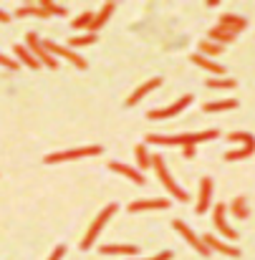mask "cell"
I'll return each mask as SVG.
<instances>
[{
  "label": "cell",
  "mask_w": 255,
  "mask_h": 260,
  "mask_svg": "<svg viewBox=\"0 0 255 260\" xmlns=\"http://www.w3.org/2000/svg\"><path fill=\"white\" fill-rule=\"evenodd\" d=\"M182 154H184L187 159H195V154H197V152H195V147H184V149H182Z\"/></svg>",
  "instance_id": "e575fe53"
},
{
  "label": "cell",
  "mask_w": 255,
  "mask_h": 260,
  "mask_svg": "<svg viewBox=\"0 0 255 260\" xmlns=\"http://www.w3.org/2000/svg\"><path fill=\"white\" fill-rule=\"evenodd\" d=\"M43 46H46V51H48V53H51L53 58H56V56H61V58H69V61H71V63L76 66V69H81V71H84V69H88L86 58H84V56H79V53H76L74 48L58 46V43H53V41H43Z\"/></svg>",
  "instance_id": "52a82bcc"
},
{
  "label": "cell",
  "mask_w": 255,
  "mask_h": 260,
  "mask_svg": "<svg viewBox=\"0 0 255 260\" xmlns=\"http://www.w3.org/2000/svg\"><path fill=\"white\" fill-rule=\"evenodd\" d=\"M207 88H233L238 86L235 84V79H225V76H212V79H207Z\"/></svg>",
  "instance_id": "4dcf8cb0"
},
{
  "label": "cell",
  "mask_w": 255,
  "mask_h": 260,
  "mask_svg": "<svg viewBox=\"0 0 255 260\" xmlns=\"http://www.w3.org/2000/svg\"><path fill=\"white\" fill-rule=\"evenodd\" d=\"M189 104H192V93H184V96H179V99H177L174 104H170V106L149 111V119H154V121H160V119H172V116L182 114V111H184Z\"/></svg>",
  "instance_id": "9c48e42d"
},
{
  "label": "cell",
  "mask_w": 255,
  "mask_h": 260,
  "mask_svg": "<svg viewBox=\"0 0 255 260\" xmlns=\"http://www.w3.org/2000/svg\"><path fill=\"white\" fill-rule=\"evenodd\" d=\"M116 210H119V205H116V202H109V205H106V207H104V210H101V212H99L96 217H93V222L88 225L86 235L81 238V245H79L81 250H88V248H93L96 238H99V235H101V230H104V228L109 225V220H111V217L116 215Z\"/></svg>",
  "instance_id": "3957f363"
},
{
  "label": "cell",
  "mask_w": 255,
  "mask_h": 260,
  "mask_svg": "<svg viewBox=\"0 0 255 260\" xmlns=\"http://www.w3.org/2000/svg\"><path fill=\"white\" fill-rule=\"evenodd\" d=\"M230 109H238V101L235 99H220V101H207L202 106L205 114H215V111H230Z\"/></svg>",
  "instance_id": "7402d4cb"
},
{
  "label": "cell",
  "mask_w": 255,
  "mask_h": 260,
  "mask_svg": "<svg viewBox=\"0 0 255 260\" xmlns=\"http://www.w3.org/2000/svg\"><path fill=\"white\" fill-rule=\"evenodd\" d=\"M96 33H84V36H76L69 41V48H84V46H93L96 43Z\"/></svg>",
  "instance_id": "f1b7e54d"
},
{
  "label": "cell",
  "mask_w": 255,
  "mask_h": 260,
  "mask_svg": "<svg viewBox=\"0 0 255 260\" xmlns=\"http://www.w3.org/2000/svg\"><path fill=\"white\" fill-rule=\"evenodd\" d=\"M172 228H174V230H177V233H179V235H182V238H184V240H187V243H189V245L202 255V258H210V255H212V250L202 243V238H200V235H195V233L182 222V220H172Z\"/></svg>",
  "instance_id": "ba28073f"
},
{
  "label": "cell",
  "mask_w": 255,
  "mask_h": 260,
  "mask_svg": "<svg viewBox=\"0 0 255 260\" xmlns=\"http://www.w3.org/2000/svg\"><path fill=\"white\" fill-rule=\"evenodd\" d=\"M91 20H93V13H91V10H84L81 15H76V18H74L71 28H76V30H86V33H88V25H91Z\"/></svg>",
  "instance_id": "f546056e"
},
{
  "label": "cell",
  "mask_w": 255,
  "mask_h": 260,
  "mask_svg": "<svg viewBox=\"0 0 255 260\" xmlns=\"http://www.w3.org/2000/svg\"><path fill=\"white\" fill-rule=\"evenodd\" d=\"M202 243H205L212 253H222V255H230V258H240V255H243V253H240V248H233L230 243L220 240V238H217V235H212V233L202 235Z\"/></svg>",
  "instance_id": "30bf717a"
},
{
  "label": "cell",
  "mask_w": 255,
  "mask_h": 260,
  "mask_svg": "<svg viewBox=\"0 0 255 260\" xmlns=\"http://www.w3.org/2000/svg\"><path fill=\"white\" fill-rule=\"evenodd\" d=\"M152 167H154V172H157V177H160L162 187L170 192V197H174L177 202H189V194L177 184V179L170 174V167H167V162H165L162 154H152Z\"/></svg>",
  "instance_id": "7a4b0ae2"
},
{
  "label": "cell",
  "mask_w": 255,
  "mask_h": 260,
  "mask_svg": "<svg viewBox=\"0 0 255 260\" xmlns=\"http://www.w3.org/2000/svg\"><path fill=\"white\" fill-rule=\"evenodd\" d=\"M116 10V3H104L101 5V10L93 15V20H91V25H88V33H99L104 25H106V20L111 18V13Z\"/></svg>",
  "instance_id": "5bb4252c"
},
{
  "label": "cell",
  "mask_w": 255,
  "mask_h": 260,
  "mask_svg": "<svg viewBox=\"0 0 255 260\" xmlns=\"http://www.w3.org/2000/svg\"><path fill=\"white\" fill-rule=\"evenodd\" d=\"M13 53H15V61H18L20 66H28V69H33V71L41 69V63L36 61V56H33L25 46H13Z\"/></svg>",
  "instance_id": "d6986e66"
},
{
  "label": "cell",
  "mask_w": 255,
  "mask_h": 260,
  "mask_svg": "<svg viewBox=\"0 0 255 260\" xmlns=\"http://www.w3.org/2000/svg\"><path fill=\"white\" fill-rule=\"evenodd\" d=\"M228 210H230V215H235L238 220H248V217H250L248 197H243V194H240V197H235V200L230 202V207H228Z\"/></svg>",
  "instance_id": "44dd1931"
},
{
  "label": "cell",
  "mask_w": 255,
  "mask_h": 260,
  "mask_svg": "<svg viewBox=\"0 0 255 260\" xmlns=\"http://www.w3.org/2000/svg\"><path fill=\"white\" fill-rule=\"evenodd\" d=\"M38 5H41V10H43L46 15H66V13H69L63 5H58V3H53V0H41Z\"/></svg>",
  "instance_id": "83f0119b"
},
{
  "label": "cell",
  "mask_w": 255,
  "mask_h": 260,
  "mask_svg": "<svg viewBox=\"0 0 255 260\" xmlns=\"http://www.w3.org/2000/svg\"><path fill=\"white\" fill-rule=\"evenodd\" d=\"M160 86H162V79H160V76H157V79H149V81H144L142 86H139L137 91H134V93H132V96H129V99H126V106H137V104H139V101H142L147 93H152L154 88H160Z\"/></svg>",
  "instance_id": "2e32d148"
},
{
  "label": "cell",
  "mask_w": 255,
  "mask_h": 260,
  "mask_svg": "<svg viewBox=\"0 0 255 260\" xmlns=\"http://www.w3.org/2000/svg\"><path fill=\"white\" fill-rule=\"evenodd\" d=\"M134 157H137V170L139 172H144V170L152 167V154H149L147 144H137L134 147Z\"/></svg>",
  "instance_id": "603a6c76"
},
{
  "label": "cell",
  "mask_w": 255,
  "mask_h": 260,
  "mask_svg": "<svg viewBox=\"0 0 255 260\" xmlns=\"http://www.w3.org/2000/svg\"><path fill=\"white\" fill-rule=\"evenodd\" d=\"M0 66H5L8 71H18V69H20V63H18L15 58H10V56H5V53H0Z\"/></svg>",
  "instance_id": "1f68e13d"
},
{
  "label": "cell",
  "mask_w": 255,
  "mask_h": 260,
  "mask_svg": "<svg viewBox=\"0 0 255 260\" xmlns=\"http://www.w3.org/2000/svg\"><path fill=\"white\" fill-rule=\"evenodd\" d=\"M255 154V147H243V149H233V152H225L222 159L225 162H240V159H248Z\"/></svg>",
  "instance_id": "cb8c5ba5"
},
{
  "label": "cell",
  "mask_w": 255,
  "mask_h": 260,
  "mask_svg": "<svg viewBox=\"0 0 255 260\" xmlns=\"http://www.w3.org/2000/svg\"><path fill=\"white\" fill-rule=\"evenodd\" d=\"M207 41L210 43H217V46H228V43H235L238 41V33H233V30H228L222 25H215V28H210Z\"/></svg>",
  "instance_id": "9a60e30c"
},
{
  "label": "cell",
  "mask_w": 255,
  "mask_h": 260,
  "mask_svg": "<svg viewBox=\"0 0 255 260\" xmlns=\"http://www.w3.org/2000/svg\"><path fill=\"white\" fill-rule=\"evenodd\" d=\"M172 258H174L172 250H162V253H157L154 258H147V260H172ZM132 260H137V258H132Z\"/></svg>",
  "instance_id": "836d02e7"
},
{
  "label": "cell",
  "mask_w": 255,
  "mask_h": 260,
  "mask_svg": "<svg viewBox=\"0 0 255 260\" xmlns=\"http://www.w3.org/2000/svg\"><path fill=\"white\" fill-rule=\"evenodd\" d=\"M63 255H66V248H63V245H56L53 253L48 255V260H63Z\"/></svg>",
  "instance_id": "d6a6232c"
},
{
  "label": "cell",
  "mask_w": 255,
  "mask_h": 260,
  "mask_svg": "<svg viewBox=\"0 0 255 260\" xmlns=\"http://www.w3.org/2000/svg\"><path fill=\"white\" fill-rule=\"evenodd\" d=\"M212 189H215L212 179H210V177H202V179H200V197H197V207H195V212H197V215H207V212H210Z\"/></svg>",
  "instance_id": "8fae6325"
},
{
  "label": "cell",
  "mask_w": 255,
  "mask_h": 260,
  "mask_svg": "<svg viewBox=\"0 0 255 260\" xmlns=\"http://www.w3.org/2000/svg\"><path fill=\"white\" fill-rule=\"evenodd\" d=\"M217 129H205V132H192V134H174V137H162V134H147L149 144H162V147H195L210 139H217Z\"/></svg>",
  "instance_id": "6da1fadb"
},
{
  "label": "cell",
  "mask_w": 255,
  "mask_h": 260,
  "mask_svg": "<svg viewBox=\"0 0 255 260\" xmlns=\"http://www.w3.org/2000/svg\"><path fill=\"white\" fill-rule=\"evenodd\" d=\"M212 225L217 228V233L222 235V238H228V240H238V230H233L230 228V222H228V205H215L212 207Z\"/></svg>",
  "instance_id": "8992f818"
},
{
  "label": "cell",
  "mask_w": 255,
  "mask_h": 260,
  "mask_svg": "<svg viewBox=\"0 0 255 260\" xmlns=\"http://www.w3.org/2000/svg\"><path fill=\"white\" fill-rule=\"evenodd\" d=\"M225 51V46H217V43H210L207 38L200 43V56H205V58H212V56H220Z\"/></svg>",
  "instance_id": "4316f807"
},
{
  "label": "cell",
  "mask_w": 255,
  "mask_h": 260,
  "mask_svg": "<svg viewBox=\"0 0 255 260\" xmlns=\"http://www.w3.org/2000/svg\"><path fill=\"white\" fill-rule=\"evenodd\" d=\"M109 170L111 172H116V174H121V177H126L129 182H134V184H144L147 179H144V174L139 172V170H134V167H129V165H121V162H116V159H111L109 162Z\"/></svg>",
  "instance_id": "4fadbf2b"
},
{
  "label": "cell",
  "mask_w": 255,
  "mask_h": 260,
  "mask_svg": "<svg viewBox=\"0 0 255 260\" xmlns=\"http://www.w3.org/2000/svg\"><path fill=\"white\" fill-rule=\"evenodd\" d=\"M99 253L101 255H121V258L132 260L139 255V248L137 245H104V248H99Z\"/></svg>",
  "instance_id": "ac0fdd59"
},
{
  "label": "cell",
  "mask_w": 255,
  "mask_h": 260,
  "mask_svg": "<svg viewBox=\"0 0 255 260\" xmlns=\"http://www.w3.org/2000/svg\"><path fill=\"white\" fill-rule=\"evenodd\" d=\"M101 152H104V147H99V144H91V147H76V149H66V152L46 154V157H43V165H61V162H69V159L96 157V154H101Z\"/></svg>",
  "instance_id": "277c9868"
},
{
  "label": "cell",
  "mask_w": 255,
  "mask_h": 260,
  "mask_svg": "<svg viewBox=\"0 0 255 260\" xmlns=\"http://www.w3.org/2000/svg\"><path fill=\"white\" fill-rule=\"evenodd\" d=\"M0 23H10V15L5 10H0Z\"/></svg>",
  "instance_id": "d590c367"
},
{
  "label": "cell",
  "mask_w": 255,
  "mask_h": 260,
  "mask_svg": "<svg viewBox=\"0 0 255 260\" xmlns=\"http://www.w3.org/2000/svg\"><path fill=\"white\" fill-rule=\"evenodd\" d=\"M15 15L18 18H25V15H36V18H48L43 10H41V5L38 3H28V5H20L18 10H15Z\"/></svg>",
  "instance_id": "d4e9b609"
},
{
  "label": "cell",
  "mask_w": 255,
  "mask_h": 260,
  "mask_svg": "<svg viewBox=\"0 0 255 260\" xmlns=\"http://www.w3.org/2000/svg\"><path fill=\"white\" fill-rule=\"evenodd\" d=\"M217 25H222V28H228V30H233V33H243V30L248 28V18L235 15V13H225V15H220V23H217Z\"/></svg>",
  "instance_id": "e0dca14e"
},
{
  "label": "cell",
  "mask_w": 255,
  "mask_h": 260,
  "mask_svg": "<svg viewBox=\"0 0 255 260\" xmlns=\"http://www.w3.org/2000/svg\"><path fill=\"white\" fill-rule=\"evenodd\" d=\"M25 43H28V51L36 56V61H38L41 66H48L51 71H56V69H58V61H56V58H53V56L46 51L43 41H41L36 33H28V36H25Z\"/></svg>",
  "instance_id": "5b68a950"
},
{
  "label": "cell",
  "mask_w": 255,
  "mask_h": 260,
  "mask_svg": "<svg viewBox=\"0 0 255 260\" xmlns=\"http://www.w3.org/2000/svg\"><path fill=\"white\" fill-rule=\"evenodd\" d=\"M192 63L200 66V69H205V71H210L212 76H225V66H220V63H215L212 58H205V56H200V53L192 56Z\"/></svg>",
  "instance_id": "ffe728a7"
},
{
  "label": "cell",
  "mask_w": 255,
  "mask_h": 260,
  "mask_svg": "<svg viewBox=\"0 0 255 260\" xmlns=\"http://www.w3.org/2000/svg\"><path fill=\"white\" fill-rule=\"evenodd\" d=\"M172 202L165 197H152V200H134L129 202V212H144V210H170Z\"/></svg>",
  "instance_id": "7c38bea8"
},
{
  "label": "cell",
  "mask_w": 255,
  "mask_h": 260,
  "mask_svg": "<svg viewBox=\"0 0 255 260\" xmlns=\"http://www.w3.org/2000/svg\"><path fill=\"white\" fill-rule=\"evenodd\" d=\"M228 142H233V144H245V147H255V137L250 132H233V134H228Z\"/></svg>",
  "instance_id": "484cf974"
}]
</instances>
